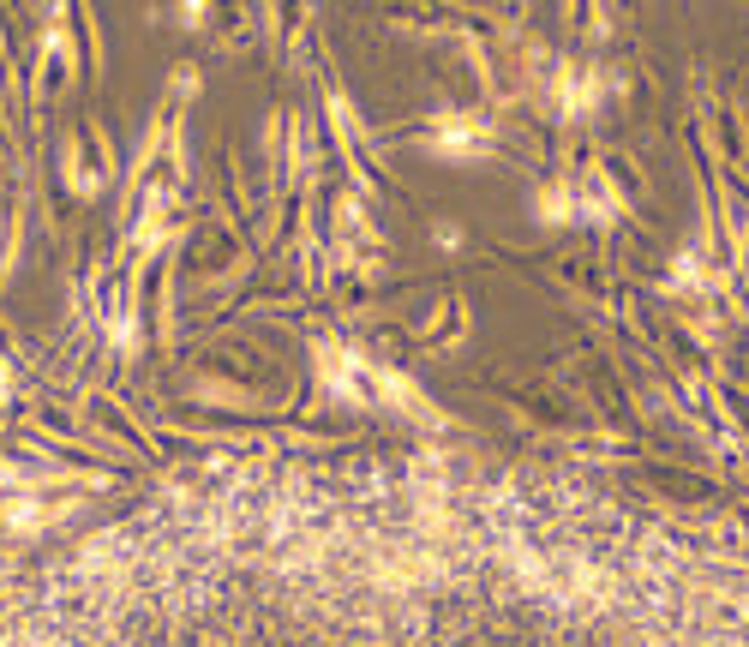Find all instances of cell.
<instances>
[{"label": "cell", "instance_id": "obj_1", "mask_svg": "<svg viewBox=\"0 0 749 647\" xmlns=\"http://www.w3.org/2000/svg\"><path fill=\"white\" fill-rule=\"evenodd\" d=\"M720 138H726V156H738V150H744V138H738V120H732L726 108H720Z\"/></svg>", "mask_w": 749, "mask_h": 647}]
</instances>
